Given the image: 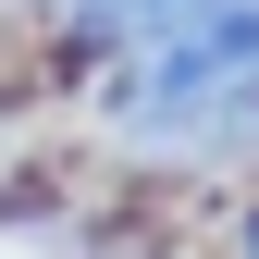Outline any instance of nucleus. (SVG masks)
Instances as JSON below:
<instances>
[{
  "mask_svg": "<svg viewBox=\"0 0 259 259\" xmlns=\"http://www.w3.org/2000/svg\"><path fill=\"white\" fill-rule=\"evenodd\" d=\"M259 87V0H222L210 25H185V37H160L123 62L111 111L136 123V136H210V123H235Z\"/></svg>",
  "mask_w": 259,
  "mask_h": 259,
  "instance_id": "f257e3e1",
  "label": "nucleus"
},
{
  "mask_svg": "<svg viewBox=\"0 0 259 259\" xmlns=\"http://www.w3.org/2000/svg\"><path fill=\"white\" fill-rule=\"evenodd\" d=\"M210 13H222V0H74V25L99 50H123V62L160 50V37H185V25H210Z\"/></svg>",
  "mask_w": 259,
  "mask_h": 259,
  "instance_id": "f03ea898",
  "label": "nucleus"
},
{
  "mask_svg": "<svg viewBox=\"0 0 259 259\" xmlns=\"http://www.w3.org/2000/svg\"><path fill=\"white\" fill-rule=\"evenodd\" d=\"M235 123H259V87H247V111H235Z\"/></svg>",
  "mask_w": 259,
  "mask_h": 259,
  "instance_id": "7ed1b4c3",
  "label": "nucleus"
},
{
  "mask_svg": "<svg viewBox=\"0 0 259 259\" xmlns=\"http://www.w3.org/2000/svg\"><path fill=\"white\" fill-rule=\"evenodd\" d=\"M247 259H259V222H247Z\"/></svg>",
  "mask_w": 259,
  "mask_h": 259,
  "instance_id": "20e7f679",
  "label": "nucleus"
}]
</instances>
